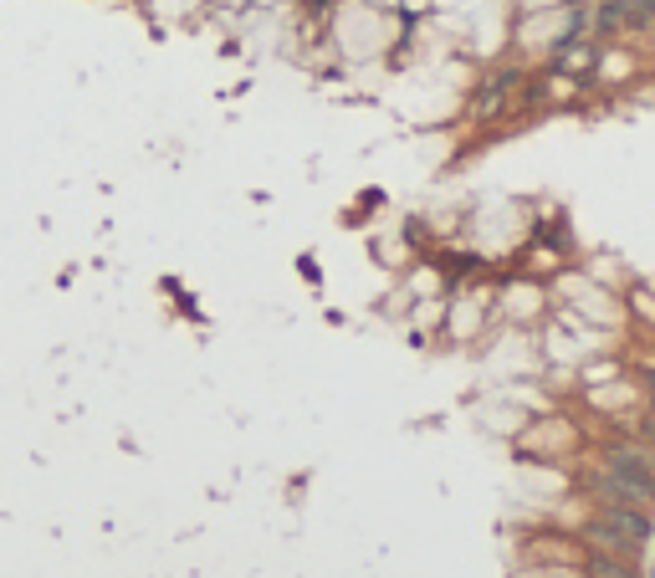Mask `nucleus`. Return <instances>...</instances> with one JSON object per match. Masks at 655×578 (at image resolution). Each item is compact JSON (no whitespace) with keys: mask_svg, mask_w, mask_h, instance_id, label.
Returning <instances> with one entry per match:
<instances>
[{"mask_svg":"<svg viewBox=\"0 0 655 578\" xmlns=\"http://www.w3.org/2000/svg\"><path fill=\"white\" fill-rule=\"evenodd\" d=\"M594 578H635V573L620 568V558H594Z\"/></svg>","mask_w":655,"mask_h":578,"instance_id":"3","label":"nucleus"},{"mask_svg":"<svg viewBox=\"0 0 655 578\" xmlns=\"http://www.w3.org/2000/svg\"><path fill=\"white\" fill-rule=\"evenodd\" d=\"M584 538H589V543H599L604 553H620V548H635V538H630V532H625V527H620L615 517H609V512H599V517H594V522L584 527Z\"/></svg>","mask_w":655,"mask_h":578,"instance_id":"2","label":"nucleus"},{"mask_svg":"<svg viewBox=\"0 0 655 578\" xmlns=\"http://www.w3.org/2000/svg\"><path fill=\"white\" fill-rule=\"evenodd\" d=\"M650 394H655V374H650ZM650 415H655V399H650Z\"/></svg>","mask_w":655,"mask_h":578,"instance_id":"4","label":"nucleus"},{"mask_svg":"<svg viewBox=\"0 0 655 578\" xmlns=\"http://www.w3.org/2000/svg\"><path fill=\"white\" fill-rule=\"evenodd\" d=\"M604 471L615 476V481H625L640 502L655 497V461H650L645 451H635V446H615V451L604 456Z\"/></svg>","mask_w":655,"mask_h":578,"instance_id":"1","label":"nucleus"}]
</instances>
